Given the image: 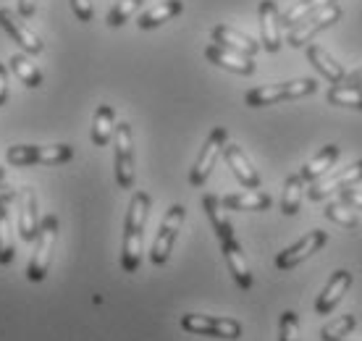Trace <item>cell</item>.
I'll return each mask as SVG.
<instances>
[{
    "mask_svg": "<svg viewBox=\"0 0 362 341\" xmlns=\"http://www.w3.org/2000/svg\"><path fill=\"white\" fill-rule=\"evenodd\" d=\"M326 242H328V233L320 231V229L305 233L297 244H291V247H286L284 252H279V258H276V268H279V270L297 268L299 262H305L308 258H313L315 252L323 250V247H326Z\"/></svg>",
    "mask_w": 362,
    "mask_h": 341,
    "instance_id": "10",
    "label": "cell"
},
{
    "mask_svg": "<svg viewBox=\"0 0 362 341\" xmlns=\"http://www.w3.org/2000/svg\"><path fill=\"white\" fill-rule=\"evenodd\" d=\"M69 3H71L74 16L79 18V21H84V24H90L92 16H95V8H92V0H69Z\"/></svg>",
    "mask_w": 362,
    "mask_h": 341,
    "instance_id": "35",
    "label": "cell"
},
{
    "mask_svg": "<svg viewBox=\"0 0 362 341\" xmlns=\"http://www.w3.org/2000/svg\"><path fill=\"white\" fill-rule=\"evenodd\" d=\"M341 16H344L341 6L331 3V6L317 11V13H313V16L302 18L299 24H294V27L289 29V40H286V42H289L291 47H297V50L310 45V42L315 40V35H320V32L328 27H334L336 21H341Z\"/></svg>",
    "mask_w": 362,
    "mask_h": 341,
    "instance_id": "4",
    "label": "cell"
},
{
    "mask_svg": "<svg viewBox=\"0 0 362 341\" xmlns=\"http://www.w3.org/2000/svg\"><path fill=\"white\" fill-rule=\"evenodd\" d=\"M6 100H8V71L0 63V105H6Z\"/></svg>",
    "mask_w": 362,
    "mask_h": 341,
    "instance_id": "37",
    "label": "cell"
},
{
    "mask_svg": "<svg viewBox=\"0 0 362 341\" xmlns=\"http://www.w3.org/2000/svg\"><path fill=\"white\" fill-rule=\"evenodd\" d=\"M357 181H362V161L352 163V166H346V168L336 170L326 179H317L313 181V187H310V200L313 202H320V200H326L331 192H341V189H352Z\"/></svg>",
    "mask_w": 362,
    "mask_h": 341,
    "instance_id": "11",
    "label": "cell"
},
{
    "mask_svg": "<svg viewBox=\"0 0 362 341\" xmlns=\"http://www.w3.org/2000/svg\"><path fill=\"white\" fill-rule=\"evenodd\" d=\"M223 155H226L228 168L234 170L236 181H239L242 187L260 189V173H257V168L250 163V158H247L245 150H242L239 144H228L226 142V147H223Z\"/></svg>",
    "mask_w": 362,
    "mask_h": 341,
    "instance_id": "17",
    "label": "cell"
},
{
    "mask_svg": "<svg viewBox=\"0 0 362 341\" xmlns=\"http://www.w3.org/2000/svg\"><path fill=\"white\" fill-rule=\"evenodd\" d=\"M11 71L16 74V79L27 84L29 90H37L42 84V71L37 69V63L27 53H16L11 58Z\"/></svg>",
    "mask_w": 362,
    "mask_h": 341,
    "instance_id": "27",
    "label": "cell"
},
{
    "mask_svg": "<svg viewBox=\"0 0 362 341\" xmlns=\"http://www.w3.org/2000/svg\"><path fill=\"white\" fill-rule=\"evenodd\" d=\"M354 325H357V318H354V315H341V318L331 320L328 325H323L320 339L323 341H341L344 336H349V333L354 331Z\"/></svg>",
    "mask_w": 362,
    "mask_h": 341,
    "instance_id": "31",
    "label": "cell"
},
{
    "mask_svg": "<svg viewBox=\"0 0 362 341\" xmlns=\"http://www.w3.org/2000/svg\"><path fill=\"white\" fill-rule=\"evenodd\" d=\"M202 207H205V213H208L210 226H213V231H216L218 242L226 239V236H236L234 226H231V221H228L226 213H223L221 197H216V195H205V197H202Z\"/></svg>",
    "mask_w": 362,
    "mask_h": 341,
    "instance_id": "24",
    "label": "cell"
},
{
    "mask_svg": "<svg viewBox=\"0 0 362 341\" xmlns=\"http://www.w3.org/2000/svg\"><path fill=\"white\" fill-rule=\"evenodd\" d=\"M326 98L331 105L362 110V87H357V84H334Z\"/></svg>",
    "mask_w": 362,
    "mask_h": 341,
    "instance_id": "29",
    "label": "cell"
},
{
    "mask_svg": "<svg viewBox=\"0 0 362 341\" xmlns=\"http://www.w3.org/2000/svg\"><path fill=\"white\" fill-rule=\"evenodd\" d=\"M331 3H336V0H297L294 6H289V8L281 13V27L291 29L294 24H299L302 18L313 16V13H317L320 8L331 6Z\"/></svg>",
    "mask_w": 362,
    "mask_h": 341,
    "instance_id": "26",
    "label": "cell"
},
{
    "mask_svg": "<svg viewBox=\"0 0 362 341\" xmlns=\"http://www.w3.org/2000/svg\"><path fill=\"white\" fill-rule=\"evenodd\" d=\"M181 328L194 336H216V339H239L242 323L234 318H216V315L187 313L181 318Z\"/></svg>",
    "mask_w": 362,
    "mask_h": 341,
    "instance_id": "6",
    "label": "cell"
},
{
    "mask_svg": "<svg viewBox=\"0 0 362 341\" xmlns=\"http://www.w3.org/2000/svg\"><path fill=\"white\" fill-rule=\"evenodd\" d=\"M352 287V273L349 270H336L334 276L328 279V284L323 287V291L315 299V313L317 315H331L336 310V305L344 299V294Z\"/></svg>",
    "mask_w": 362,
    "mask_h": 341,
    "instance_id": "14",
    "label": "cell"
},
{
    "mask_svg": "<svg viewBox=\"0 0 362 341\" xmlns=\"http://www.w3.org/2000/svg\"><path fill=\"white\" fill-rule=\"evenodd\" d=\"M113 150H116V181L121 189L134 187V139H132V126L116 124L113 132Z\"/></svg>",
    "mask_w": 362,
    "mask_h": 341,
    "instance_id": "7",
    "label": "cell"
},
{
    "mask_svg": "<svg viewBox=\"0 0 362 341\" xmlns=\"http://www.w3.org/2000/svg\"><path fill=\"white\" fill-rule=\"evenodd\" d=\"M16 197V192L8 187H0V202H11V200Z\"/></svg>",
    "mask_w": 362,
    "mask_h": 341,
    "instance_id": "40",
    "label": "cell"
},
{
    "mask_svg": "<svg viewBox=\"0 0 362 341\" xmlns=\"http://www.w3.org/2000/svg\"><path fill=\"white\" fill-rule=\"evenodd\" d=\"M341 202L362 210V192H357V189H341Z\"/></svg>",
    "mask_w": 362,
    "mask_h": 341,
    "instance_id": "36",
    "label": "cell"
},
{
    "mask_svg": "<svg viewBox=\"0 0 362 341\" xmlns=\"http://www.w3.org/2000/svg\"><path fill=\"white\" fill-rule=\"evenodd\" d=\"M153 200L147 192H134L129 202L127 224H124V250H121V268L127 273H136L142 262V231H145L147 216H150Z\"/></svg>",
    "mask_w": 362,
    "mask_h": 341,
    "instance_id": "1",
    "label": "cell"
},
{
    "mask_svg": "<svg viewBox=\"0 0 362 341\" xmlns=\"http://www.w3.org/2000/svg\"><path fill=\"white\" fill-rule=\"evenodd\" d=\"M8 202H0V265H8L16 255L13 247V231H11V218H8Z\"/></svg>",
    "mask_w": 362,
    "mask_h": 341,
    "instance_id": "30",
    "label": "cell"
},
{
    "mask_svg": "<svg viewBox=\"0 0 362 341\" xmlns=\"http://www.w3.org/2000/svg\"><path fill=\"white\" fill-rule=\"evenodd\" d=\"M308 61L315 66L317 71H320V76L323 79H328L331 84H341V81L346 79V71L341 63H336L331 55H328V50L323 45H308Z\"/></svg>",
    "mask_w": 362,
    "mask_h": 341,
    "instance_id": "21",
    "label": "cell"
},
{
    "mask_svg": "<svg viewBox=\"0 0 362 341\" xmlns=\"http://www.w3.org/2000/svg\"><path fill=\"white\" fill-rule=\"evenodd\" d=\"M3 176H6V173H3V168H0V181H3Z\"/></svg>",
    "mask_w": 362,
    "mask_h": 341,
    "instance_id": "41",
    "label": "cell"
},
{
    "mask_svg": "<svg viewBox=\"0 0 362 341\" xmlns=\"http://www.w3.org/2000/svg\"><path fill=\"white\" fill-rule=\"evenodd\" d=\"M0 27L8 32V37L16 42L18 47H21V53L27 55H40L42 50H45V45H42V40L32 32V29L21 21V18L13 13L11 8H0Z\"/></svg>",
    "mask_w": 362,
    "mask_h": 341,
    "instance_id": "12",
    "label": "cell"
},
{
    "mask_svg": "<svg viewBox=\"0 0 362 341\" xmlns=\"http://www.w3.org/2000/svg\"><path fill=\"white\" fill-rule=\"evenodd\" d=\"M341 341H344V339H341Z\"/></svg>",
    "mask_w": 362,
    "mask_h": 341,
    "instance_id": "42",
    "label": "cell"
},
{
    "mask_svg": "<svg viewBox=\"0 0 362 341\" xmlns=\"http://www.w3.org/2000/svg\"><path fill=\"white\" fill-rule=\"evenodd\" d=\"M181 11H184V3H181V0H163V3L153 6L150 11H145L136 24H139V29H155V27H160V24H165V21L176 18Z\"/></svg>",
    "mask_w": 362,
    "mask_h": 341,
    "instance_id": "23",
    "label": "cell"
},
{
    "mask_svg": "<svg viewBox=\"0 0 362 341\" xmlns=\"http://www.w3.org/2000/svg\"><path fill=\"white\" fill-rule=\"evenodd\" d=\"M205 58H208L210 63L221 66V69H226V71L239 74V76H252L255 74L252 58L234 53V50H228V47H221V45H216V42L205 47Z\"/></svg>",
    "mask_w": 362,
    "mask_h": 341,
    "instance_id": "18",
    "label": "cell"
},
{
    "mask_svg": "<svg viewBox=\"0 0 362 341\" xmlns=\"http://www.w3.org/2000/svg\"><path fill=\"white\" fill-rule=\"evenodd\" d=\"M221 205L226 207V210H252V213H260V210H268L273 205V200L271 195H265L260 189H247V192L223 197Z\"/></svg>",
    "mask_w": 362,
    "mask_h": 341,
    "instance_id": "22",
    "label": "cell"
},
{
    "mask_svg": "<svg viewBox=\"0 0 362 341\" xmlns=\"http://www.w3.org/2000/svg\"><path fill=\"white\" fill-rule=\"evenodd\" d=\"M279 341H299V318L294 310H286L279 323Z\"/></svg>",
    "mask_w": 362,
    "mask_h": 341,
    "instance_id": "34",
    "label": "cell"
},
{
    "mask_svg": "<svg viewBox=\"0 0 362 341\" xmlns=\"http://www.w3.org/2000/svg\"><path fill=\"white\" fill-rule=\"evenodd\" d=\"M55 239H58V218L55 216H45V221L40 224V233H37V247H35V255H32V260H29V268H27V276L29 281H45L47 276V268H50V260H53V247H55Z\"/></svg>",
    "mask_w": 362,
    "mask_h": 341,
    "instance_id": "5",
    "label": "cell"
},
{
    "mask_svg": "<svg viewBox=\"0 0 362 341\" xmlns=\"http://www.w3.org/2000/svg\"><path fill=\"white\" fill-rule=\"evenodd\" d=\"M184 216H187V210H184V205H179V202L168 207L163 224H160V231H158V236H155V242H153V250H150V260H153L155 265H165V262H168L173 242H176L181 226H184Z\"/></svg>",
    "mask_w": 362,
    "mask_h": 341,
    "instance_id": "9",
    "label": "cell"
},
{
    "mask_svg": "<svg viewBox=\"0 0 362 341\" xmlns=\"http://www.w3.org/2000/svg\"><path fill=\"white\" fill-rule=\"evenodd\" d=\"M11 166H61L74 158L71 144H50V147H37V144H13L6 153Z\"/></svg>",
    "mask_w": 362,
    "mask_h": 341,
    "instance_id": "3",
    "label": "cell"
},
{
    "mask_svg": "<svg viewBox=\"0 0 362 341\" xmlns=\"http://www.w3.org/2000/svg\"><path fill=\"white\" fill-rule=\"evenodd\" d=\"M317 90V81L305 76V79H289L276 81V84H263L255 87L245 95V103L250 108H265V105H276V103H286V100L308 98Z\"/></svg>",
    "mask_w": 362,
    "mask_h": 341,
    "instance_id": "2",
    "label": "cell"
},
{
    "mask_svg": "<svg viewBox=\"0 0 362 341\" xmlns=\"http://www.w3.org/2000/svg\"><path fill=\"white\" fill-rule=\"evenodd\" d=\"M257 18H260V45L268 53H279L281 50V13L279 6L273 0H263L257 8Z\"/></svg>",
    "mask_w": 362,
    "mask_h": 341,
    "instance_id": "13",
    "label": "cell"
},
{
    "mask_svg": "<svg viewBox=\"0 0 362 341\" xmlns=\"http://www.w3.org/2000/svg\"><path fill=\"white\" fill-rule=\"evenodd\" d=\"M113 132H116V113H113V108L110 105H98L95 118H92V142L98 147H105L113 139Z\"/></svg>",
    "mask_w": 362,
    "mask_h": 341,
    "instance_id": "25",
    "label": "cell"
},
{
    "mask_svg": "<svg viewBox=\"0 0 362 341\" xmlns=\"http://www.w3.org/2000/svg\"><path fill=\"white\" fill-rule=\"evenodd\" d=\"M210 37H213L216 45L228 47V50H234V53H239V55H247V58H252V55L260 50V42H255L252 37H247L245 32L228 27V24H218V27H213Z\"/></svg>",
    "mask_w": 362,
    "mask_h": 341,
    "instance_id": "16",
    "label": "cell"
},
{
    "mask_svg": "<svg viewBox=\"0 0 362 341\" xmlns=\"http://www.w3.org/2000/svg\"><path fill=\"white\" fill-rule=\"evenodd\" d=\"M18 236L24 242H35L40 233V213H37V197L35 189H21L18 197Z\"/></svg>",
    "mask_w": 362,
    "mask_h": 341,
    "instance_id": "19",
    "label": "cell"
},
{
    "mask_svg": "<svg viewBox=\"0 0 362 341\" xmlns=\"http://www.w3.org/2000/svg\"><path fill=\"white\" fill-rule=\"evenodd\" d=\"M302 189H305V181L299 173H291L286 184H284V197H281V213L284 216H297L299 205H302Z\"/></svg>",
    "mask_w": 362,
    "mask_h": 341,
    "instance_id": "28",
    "label": "cell"
},
{
    "mask_svg": "<svg viewBox=\"0 0 362 341\" xmlns=\"http://www.w3.org/2000/svg\"><path fill=\"white\" fill-rule=\"evenodd\" d=\"M326 218L328 221H334V224H339L341 229H357L360 226V218L354 216V210H349V205H344L341 200L339 202H331V205H326Z\"/></svg>",
    "mask_w": 362,
    "mask_h": 341,
    "instance_id": "33",
    "label": "cell"
},
{
    "mask_svg": "<svg viewBox=\"0 0 362 341\" xmlns=\"http://www.w3.org/2000/svg\"><path fill=\"white\" fill-rule=\"evenodd\" d=\"M142 3H145V0H118L116 6L108 11V18H105V21H108V27H113V29L124 27L129 18L139 11V6H142Z\"/></svg>",
    "mask_w": 362,
    "mask_h": 341,
    "instance_id": "32",
    "label": "cell"
},
{
    "mask_svg": "<svg viewBox=\"0 0 362 341\" xmlns=\"http://www.w3.org/2000/svg\"><path fill=\"white\" fill-rule=\"evenodd\" d=\"M221 250H223V258L228 262V270L234 281L239 284V289H252L255 279H252V270H250V262H247L245 252H242V244L236 242V236H226L221 239Z\"/></svg>",
    "mask_w": 362,
    "mask_h": 341,
    "instance_id": "15",
    "label": "cell"
},
{
    "mask_svg": "<svg viewBox=\"0 0 362 341\" xmlns=\"http://www.w3.org/2000/svg\"><path fill=\"white\" fill-rule=\"evenodd\" d=\"M346 81H349V84H357V87H362V66L357 69V71L346 74Z\"/></svg>",
    "mask_w": 362,
    "mask_h": 341,
    "instance_id": "39",
    "label": "cell"
},
{
    "mask_svg": "<svg viewBox=\"0 0 362 341\" xmlns=\"http://www.w3.org/2000/svg\"><path fill=\"white\" fill-rule=\"evenodd\" d=\"M18 13L24 18H32L37 13V0H18Z\"/></svg>",
    "mask_w": 362,
    "mask_h": 341,
    "instance_id": "38",
    "label": "cell"
},
{
    "mask_svg": "<svg viewBox=\"0 0 362 341\" xmlns=\"http://www.w3.org/2000/svg\"><path fill=\"white\" fill-rule=\"evenodd\" d=\"M226 129L223 126H216L213 132H210V137L205 139V144H202V150H199L197 161H194V166H192L189 170V184L192 187H202L205 181H208V176L213 173V168H216L218 163V155L223 153V147H226Z\"/></svg>",
    "mask_w": 362,
    "mask_h": 341,
    "instance_id": "8",
    "label": "cell"
},
{
    "mask_svg": "<svg viewBox=\"0 0 362 341\" xmlns=\"http://www.w3.org/2000/svg\"><path fill=\"white\" fill-rule=\"evenodd\" d=\"M339 158H341V147H339V144H326V147H320V153H317L313 161L302 166L299 176H302L305 184H313V181H317L323 173H328V168H334V163L339 161Z\"/></svg>",
    "mask_w": 362,
    "mask_h": 341,
    "instance_id": "20",
    "label": "cell"
}]
</instances>
